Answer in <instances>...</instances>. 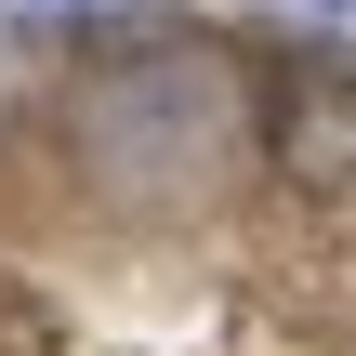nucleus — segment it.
<instances>
[{"label": "nucleus", "instance_id": "obj_2", "mask_svg": "<svg viewBox=\"0 0 356 356\" xmlns=\"http://www.w3.org/2000/svg\"><path fill=\"white\" fill-rule=\"evenodd\" d=\"M317 13H356V0H317Z\"/></svg>", "mask_w": 356, "mask_h": 356}, {"label": "nucleus", "instance_id": "obj_1", "mask_svg": "<svg viewBox=\"0 0 356 356\" xmlns=\"http://www.w3.org/2000/svg\"><path fill=\"white\" fill-rule=\"evenodd\" d=\"M13 13H106V0H13Z\"/></svg>", "mask_w": 356, "mask_h": 356}]
</instances>
